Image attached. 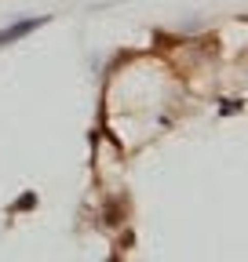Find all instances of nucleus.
Segmentation results:
<instances>
[{"label": "nucleus", "instance_id": "obj_1", "mask_svg": "<svg viewBox=\"0 0 248 262\" xmlns=\"http://www.w3.org/2000/svg\"><path fill=\"white\" fill-rule=\"evenodd\" d=\"M48 22H51V15H33V18H18V22H11V26H4V29H0V48L26 40L29 33H37V29L48 26Z\"/></svg>", "mask_w": 248, "mask_h": 262}, {"label": "nucleus", "instance_id": "obj_4", "mask_svg": "<svg viewBox=\"0 0 248 262\" xmlns=\"http://www.w3.org/2000/svg\"><path fill=\"white\" fill-rule=\"evenodd\" d=\"M132 241H135V233H132V229H128V233H124V237H120V251H128V248H132Z\"/></svg>", "mask_w": 248, "mask_h": 262}, {"label": "nucleus", "instance_id": "obj_2", "mask_svg": "<svg viewBox=\"0 0 248 262\" xmlns=\"http://www.w3.org/2000/svg\"><path fill=\"white\" fill-rule=\"evenodd\" d=\"M37 208V193H22L18 201L11 204V211H33Z\"/></svg>", "mask_w": 248, "mask_h": 262}, {"label": "nucleus", "instance_id": "obj_3", "mask_svg": "<svg viewBox=\"0 0 248 262\" xmlns=\"http://www.w3.org/2000/svg\"><path fill=\"white\" fill-rule=\"evenodd\" d=\"M244 110V98H226V102H219V117H230V113H241Z\"/></svg>", "mask_w": 248, "mask_h": 262}]
</instances>
